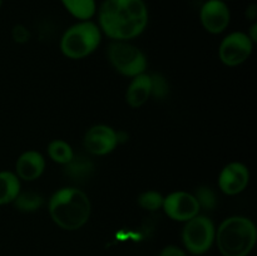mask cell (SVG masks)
Returning <instances> with one entry per match:
<instances>
[{
	"label": "cell",
	"mask_w": 257,
	"mask_h": 256,
	"mask_svg": "<svg viewBox=\"0 0 257 256\" xmlns=\"http://www.w3.org/2000/svg\"><path fill=\"white\" fill-rule=\"evenodd\" d=\"M256 17H257V7L255 3H252V4H250L247 8H246V18L250 20H255Z\"/></svg>",
	"instance_id": "24"
},
{
	"label": "cell",
	"mask_w": 257,
	"mask_h": 256,
	"mask_svg": "<svg viewBox=\"0 0 257 256\" xmlns=\"http://www.w3.org/2000/svg\"><path fill=\"white\" fill-rule=\"evenodd\" d=\"M163 200H165V197L157 191H146V192L141 193L137 198L138 205L143 210L151 211V212H155V211L162 208Z\"/></svg>",
	"instance_id": "19"
},
{
	"label": "cell",
	"mask_w": 257,
	"mask_h": 256,
	"mask_svg": "<svg viewBox=\"0 0 257 256\" xmlns=\"http://www.w3.org/2000/svg\"><path fill=\"white\" fill-rule=\"evenodd\" d=\"M90 201L87 193L75 187H64L53 193L49 200L52 220L64 230H78L89 220Z\"/></svg>",
	"instance_id": "2"
},
{
	"label": "cell",
	"mask_w": 257,
	"mask_h": 256,
	"mask_svg": "<svg viewBox=\"0 0 257 256\" xmlns=\"http://www.w3.org/2000/svg\"><path fill=\"white\" fill-rule=\"evenodd\" d=\"M20 193V180L10 171L0 172V205L13 202Z\"/></svg>",
	"instance_id": "15"
},
{
	"label": "cell",
	"mask_w": 257,
	"mask_h": 256,
	"mask_svg": "<svg viewBox=\"0 0 257 256\" xmlns=\"http://www.w3.org/2000/svg\"><path fill=\"white\" fill-rule=\"evenodd\" d=\"M17 176L24 181H34L43 175L45 170V160L37 151H27L19 156L15 163Z\"/></svg>",
	"instance_id": "12"
},
{
	"label": "cell",
	"mask_w": 257,
	"mask_h": 256,
	"mask_svg": "<svg viewBox=\"0 0 257 256\" xmlns=\"http://www.w3.org/2000/svg\"><path fill=\"white\" fill-rule=\"evenodd\" d=\"M202 27L211 34L225 32L231 20V13L227 4L221 0H207L200 10Z\"/></svg>",
	"instance_id": "9"
},
{
	"label": "cell",
	"mask_w": 257,
	"mask_h": 256,
	"mask_svg": "<svg viewBox=\"0 0 257 256\" xmlns=\"http://www.w3.org/2000/svg\"><path fill=\"white\" fill-rule=\"evenodd\" d=\"M117 145V132L109 125H93L87 131L84 136V147L90 155H108L114 150Z\"/></svg>",
	"instance_id": "10"
},
{
	"label": "cell",
	"mask_w": 257,
	"mask_h": 256,
	"mask_svg": "<svg viewBox=\"0 0 257 256\" xmlns=\"http://www.w3.org/2000/svg\"><path fill=\"white\" fill-rule=\"evenodd\" d=\"M193 196H195L200 208L213 210L216 207V205H217V197H216L215 192L210 187H207V186H201V187H198Z\"/></svg>",
	"instance_id": "20"
},
{
	"label": "cell",
	"mask_w": 257,
	"mask_h": 256,
	"mask_svg": "<svg viewBox=\"0 0 257 256\" xmlns=\"http://www.w3.org/2000/svg\"><path fill=\"white\" fill-rule=\"evenodd\" d=\"M216 231L212 221L206 216H195L186 221L182 231L185 247L193 255H201L212 246Z\"/></svg>",
	"instance_id": "6"
},
{
	"label": "cell",
	"mask_w": 257,
	"mask_h": 256,
	"mask_svg": "<svg viewBox=\"0 0 257 256\" xmlns=\"http://www.w3.org/2000/svg\"><path fill=\"white\" fill-rule=\"evenodd\" d=\"M151 83H152V89H151V95L155 98L162 99L168 93V84L165 78L160 74L151 75Z\"/></svg>",
	"instance_id": "21"
},
{
	"label": "cell",
	"mask_w": 257,
	"mask_h": 256,
	"mask_svg": "<svg viewBox=\"0 0 257 256\" xmlns=\"http://www.w3.org/2000/svg\"><path fill=\"white\" fill-rule=\"evenodd\" d=\"M102 40L99 27L92 20H79L68 28L60 39V50L69 59H83L92 54Z\"/></svg>",
	"instance_id": "4"
},
{
	"label": "cell",
	"mask_w": 257,
	"mask_h": 256,
	"mask_svg": "<svg viewBox=\"0 0 257 256\" xmlns=\"http://www.w3.org/2000/svg\"><path fill=\"white\" fill-rule=\"evenodd\" d=\"M247 35H248V38L252 40V43L257 42V23H253V24L251 25V28H250V30H248Z\"/></svg>",
	"instance_id": "25"
},
{
	"label": "cell",
	"mask_w": 257,
	"mask_h": 256,
	"mask_svg": "<svg viewBox=\"0 0 257 256\" xmlns=\"http://www.w3.org/2000/svg\"><path fill=\"white\" fill-rule=\"evenodd\" d=\"M98 27L113 40L140 37L148 24L145 0H104L98 9Z\"/></svg>",
	"instance_id": "1"
},
{
	"label": "cell",
	"mask_w": 257,
	"mask_h": 256,
	"mask_svg": "<svg viewBox=\"0 0 257 256\" xmlns=\"http://www.w3.org/2000/svg\"><path fill=\"white\" fill-rule=\"evenodd\" d=\"M12 37L14 39V42L19 43V44H24V43H27L30 39V32L23 24H17L13 28Z\"/></svg>",
	"instance_id": "22"
},
{
	"label": "cell",
	"mask_w": 257,
	"mask_h": 256,
	"mask_svg": "<svg viewBox=\"0 0 257 256\" xmlns=\"http://www.w3.org/2000/svg\"><path fill=\"white\" fill-rule=\"evenodd\" d=\"M160 256H186V253L177 246H167L161 251Z\"/></svg>",
	"instance_id": "23"
},
{
	"label": "cell",
	"mask_w": 257,
	"mask_h": 256,
	"mask_svg": "<svg viewBox=\"0 0 257 256\" xmlns=\"http://www.w3.org/2000/svg\"><path fill=\"white\" fill-rule=\"evenodd\" d=\"M250 181V171L243 163L231 162L222 168L218 177L221 191L228 196L242 192Z\"/></svg>",
	"instance_id": "11"
},
{
	"label": "cell",
	"mask_w": 257,
	"mask_h": 256,
	"mask_svg": "<svg viewBox=\"0 0 257 256\" xmlns=\"http://www.w3.org/2000/svg\"><path fill=\"white\" fill-rule=\"evenodd\" d=\"M64 173L73 181H84L90 177L94 166L90 160L84 156H73L72 160L64 165Z\"/></svg>",
	"instance_id": "14"
},
{
	"label": "cell",
	"mask_w": 257,
	"mask_h": 256,
	"mask_svg": "<svg viewBox=\"0 0 257 256\" xmlns=\"http://www.w3.org/2000/svg\"><path fill=\"white\" fill-rule=\"evenodd\" d=\"M221 2H223V3H226V2H230V0H221Z\"/></svg>",
	"instance_id": "27"
},
{
	"label": "cell",
	"mask_w": 257,
	"mask_h": 256,
	"mask_svg": "<svg viewBox=\"0 0 257 256\" xmlns=\"http://www.w3.org/2000/svg\"><path fill=\"white\" fill-rule=\"evenodd\" d=\"M215 237L223 256H247L256 243V226L250 218L232 216L221 223Z\"/></svg>",
	"instance_id": "3"
},
{
	"label": "cell",
	"mask_w": 257,
	"mask_h": 256,
	"mask_svg": "<svg viewBox=\"0 0 257 256\" xmlns=\"http://www.w3.org/2000/svg\"><path fill=\"white\" fill-rule=\"evenodd\" d=\"M253 43L247 34L233 32L223 38L218 49L221 62L227 67H237L250 58Z\"/></svg>",
	"instance_id": "7"
},
{
	"label": "cell",
	"mask_w": 257,
	"mask_h": 256,
	"mask_svg": "<svg viewBox=\"0 0 257 256\" xmlns=\"http://www.w3.org/2000/svg\"><path fill=\"white\" fill-rule=\"evenodd\" d=\"M2 7H3V0H0V9H2Z\"/></svg>",
	"instance_id": "26"
},
{
	"label": "cell",
	"mask_w": 257,
	"mask_h": 256,
	"mask_svg": "<svg viewBox=\"0 0 257 256\" xmlns=\"http://www.w3.org/2000/svg\"><path fill=\"white\" fill-rule=\"evenodd\" d=\"M152 83H151V75L142 74L133 77L132 82L130 83L125 92V100L128 105L132 108H140L150 99Z\"/></svg>",
	"instance_id": "13"
},
{
	"label": "cell",
	"mask_w": 257,
	"mask_h": 256,
	"mask_svg": "<svg viewBox=\"0 0 257 256\" xmlns=\"http://www.w3.org/2000/svg\"><path fill=\"white\" fill-rule=\"evenodd\" d=\"M108 59L112 67L125 77H136L145 73L147 59L145 54L128 42L114 40L108 48Z\"/></svg>",
	"instance_id": "5"
},
{
	"label": "cell",
	"mask_w": 257,
	"mask_h": 256,
	"mask_svg": "<svg viewBox=\"0 0 257 256\" xmlns=\"http://www.w3.org/2000/svg\"><path fill=\"white\" fill-rule=\"evenodd\" d=\"M43 202L44 200L42 196L37 192H32V191L20 192L13 201L14 207L20 212H34L42 207Z\"/></svg>",
	"instance_id": "17"
},
{
	"label": "cell",
	"mask_w": 257,
	"mask_h": 256,
	"mask_svg": "<svg viewBox=\"0 0 257 256\" xmlns=\"http://www.w3.org/2000/svg\"><path fill=\"white\" fill-rule=\"evenodd\" d=\"M48 155L54 162L60 165H67L74 156L73 148L69 143L63 140H54L48 146Z\"/></svg>",
	"instance_id": "18"
},
{
	"label": "cell",
	"mask_w": 257,
	"mask_h": 256,
	"mask_svg": "<svg viewBox=\"0 0 257 256\" xmlns=\"http://www.w3.org/2000/svg\"><path fill=\"white\" fill-rule=\"evenodd\" d=\"M162 208L168 217L180 222L191 220L197 216L201 210L195 196L185 191L170 193L163 200Z\"/></svg>",
	"instance_id": "8"
},
{
	"label": "cell",
	"mask_w": 257,
	"mask_h": 256,
	"mask_svg": "<svg viewBox=\"0 0 257 256\" xmlns=\"http://www.w3.org/2000/svg\"><path fill=\"white\" fill-rule=\"evenodd\" d=\"M60 3L78 20H90L97 12L95 0H60Z\"/></svg>",
	"instance_id": "16"
}]
</instances>
